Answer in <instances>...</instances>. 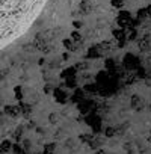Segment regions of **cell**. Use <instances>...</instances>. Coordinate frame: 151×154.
<instances>
[{
	"label": "cell",
	"mask_w": 151,
	"mask_h": 154,
	"mask_svg": "<svg viewBox=\"0 0 151 154\" xmlns=\"http://www.w3.org/2000/svg\"><path fill=\"white\" fill-rule=\"evenodd\" d=\"M47 3L48 0H0V51L33 26Z\"/></svg>",
	"instance_id": "1"
}]
</instances>
